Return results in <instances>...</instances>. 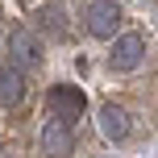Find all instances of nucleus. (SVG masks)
<instances>
[{"mask_svg": "<svg viewBox=\"0 0 158 158\" xmlns=\"http://www.w3.org/2000/svg\"><path fill=\"white\" fill-rule=\"evenodd\" d=\"M38 29L46 38H67V13L63 4H42L38 8Z\"/></svg>", "mask_w": 158, "mask_h": 158, "instance_id": "nucleus-8", "label": "nucleus"}, {"mask_svg": "<svg viewBox=\"0 0 158 158\" xmlns=\"http://www.w3.org/2000/svg\"><path fill=\"white\" fill-rule=\"evenodd\" d=\"M8 50H13V67H21V71H29V67L42 63L38 42H33L25 29H13V33H8Z\"/></svg>", "mask_w": 158, "mask_h": 158, "instance_id": "nucleus-5", "label": "nucleus"}, {"mask_svg": "<svg viewBox=\"0 0 158 158\" xmlns=\"http://www.w3.org/2000/svg\"><path fill=\"white\" fill-rule=\"evenodd\" d=\"M46 108L54 112L58 121H67V125H71L79 112H83V92H79V87H71V83H58V87H50Z\"/></svg>", "mask_w": 158, "mask_h": 158, "instance_id": "nucleus-2", "label": "nucleus"}, {"mask_svg": "<svg viewBox=\"0 0 158 158\" xmlns=\"http://www.w3.org/2000/svg\"><path fill=\"white\" fill-rule=\"evenodd\" d=\"M75 146V133L67 121H46V129H42V150H46L50 158H67Z\"/></svg>", "mask_w": 158, "mask_h": 158, "instance_id": "nucleus-4", "label": "nucleus"}, {"mask_svg": "<svg viewBox=\"0 0 158 158\" xmlns=\"http://www.w3.org/2000/svg\"><path fill=\"white\" fill-rule=\"evenodd\" d=\"M87 29H92L96 38H112V33L121 29V8L112 4V0H92V4H87Z\"/></svg>", "mask_w": 158, "mask_h": 158, "instance_id": "nucleus-3", "label": "nucleus"}, {"mask_svg": "<svg viewBox=\"0 0 158 158\" xmlns=\"http://www.w3.org/2000/svg\"><path fill=\"white\" fill-rule=\"evenodd\" d=\"M100 129L108 142H125L129 133H133V117H129L125 108H117V104H108V108L100 112Z\"/></svg>", "mask_w": 158, "mask_h": 158, "instance_id": "nucleus-6", "label": "nucleus"}, {"mask_svg": "<svg viewBox=\"0 0 158 158\" xmlns=\"http://www.w3.org/2000/svg\"><path fill=\"white\" fill-rule=\"evenodd\" d=\"M142 54H146V38L142 33H121L112 42V50H108V67L112 71H133L142 63Z\"/></svg>", "mask_w": 158, "mask_h": 158, "instance_id": "nucleus-1", "label": "nucleus"}, {"mask_svg": "<svg viewBox=\"0 0 158 158\" xmlns=\"http://www.w3.org/2000/svg\"><path fill=\"white\" fill-rule=\"evenodd\" d=\"M25 100V71L21 67H13V63H4L0 67V104H21Z\"/></svg>", "mask_w": 158, "mask_h": 158, "instance_id": "nucleus-7", "label": "nucleus"}]
</instances>
